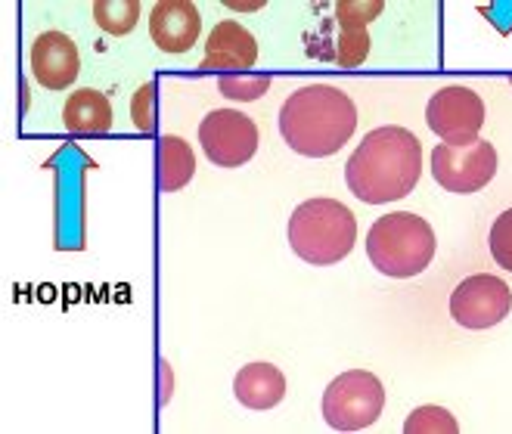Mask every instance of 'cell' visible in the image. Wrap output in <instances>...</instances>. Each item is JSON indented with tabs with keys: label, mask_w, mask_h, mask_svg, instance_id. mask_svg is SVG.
<instances>
[{
	"label": "cell",
	"mask_w": 512,
	"mask_h": 434,
	"mask_svg": "<svg viewBox=\"0 0 512 434\" xmlns=\"http://www.w3.org/2000/svg\"><path fill=\"white\" fill-rule=\"evenodd\" d=\"M267 84H270L267 78H258V84H252V87L249 84H236L233 78H224L221 90H227V97H233V100H255L261 90H267Z\"/></svg>",
	"instance_id": "21"
},
{
	"label": "cell",
	"mask_w": 512,
	"mask_h": 434,
	"mask_svg": "<svg viewBox=\"0 0 512 434\" xmlns=\"http://www.w3.org/2000/svg\"><path fill=\"white\" fill-rule=\"evenodd\" d=\"M488 245H491V255L494 261L512 273V208H506L494 227H491V236H488Z\"/></svg>",
	"instance_id": "19"
},
{
	"label": "cell",
	"mask_w": 512,
	"mask_h": 434,
	"mask_svg": "<svg viewBox=\"0 0 512 434\" xmlns=\"http://www.w3.org/2000/svg\"><path fill=\"white\" fill-rule=\"evenodd\" d=\"M94 19L106 35L122 38L128 31H134V25L140 19V4L137 0H97Z\"/></svg>",
	"instance_id": "17"
},
{
	"label": "cell",
	"mask_w": 512,
	"mask_h": 434,
	"mask_svg": "<svg viewBox=\"0 0 512 434\" xmlns=\"http://www.w3.org/2000/svg\"><path fill=\"white\" fill-rule=\"evenodd\" d=\"M423 174V146L407 128H376L364 137L345 165L348 190L367 205L398 202L413 193Z\"/></svg>",
	"instance_id": "1"
},
{
	"label": "cell",
	"mask_w": 512,
	"mask_h": 434,
	"mask_svg": "<svg viewBox=\"0 0 512 434\" xmlns=\"http://www.w3.org/2000/svg\"><path fill=\"white\" fill-rule=\"evenodd\" d=\"M432 174L447 193L469 196L485 190L497 174V149L488 140L438 143L432 152Z\"/></svg>",
	"instance_id": "6"
},
{
	"label": "cell",
	"mask_w": 512,
	"mask_h": 434,
	"mask_svg": "<svg viewBox=\"0 0 512 434\" xmlns=\"http://www.w3.org/2000/svg\"><path fill=\"white\" fill-rule=\"evenodd\" d=\"M357 128V109L336 84H308L280 109V134L292 152L308 159L336 155Z\"/></svg>",
	"instance_id": "2"
},
{
	"label": "cell",
	"mask_w": 512,
	"mask_h": 434,
	"mask_svg": "<svg viewBox=\"0 0 512 434\" xmlns=\"http://www.w3.org/2000/svg\"><path fill=\"white\" fill-rule=\"evenodd\" d=\"M202 35V16L190 0H159L149 13V38L162 53H187Z\"/></svg>",
	"instance_id": "12"
},
{
	"label": "cell",
	"mask_w": 512,
	"mask_h": 434,
	"mask_svg": "<svg viewBox=\"0 0 512 434\" xmlns=\"http://www.w3.org/2000/svg\"><path fill=\"white\" fill-rule=\"evenodd\" d=\"M385 407V388L367 369H348L323 391V419L336 431H364Z\"/></svg>",
	"instance_id": "5"
},
{
	"label": "cell",
	"mask_w": 512,
	"mask_h": 434,
	"mask_svg": "<svg viewBox=\"0 0 512 434\" xmlns=\"http://www.w3.org/2000/svg\"><path fill=\"white\" fill-rule=\"evenodd\" d=\"M376 13H382V4H339L336 19L323 22L317 35L308 38V53L323 62H336V66H360L370 53L367 22Z\"/></svg>",
	"instance_id": "7"
},
{
	"label": "cell",
	"mask_w": 512,
	"mask_h": 434,
	"mask_svg": "<svg viewBox=\"0 0 512 434\" xmlns=\"http://www.w3.org/2000/svg\"><path fill=\"white\" fill-rule=\"evenodd\" d=\"M258 59V41L252 38V31L243 28L233 19H224L212 28L202 56V69L215 72V69H252Z\"/></svg>",
	"instance_id": "13"
},
{
	"label": "cell",
	"mask_w": 512,
	"mask_h": 434,
	"mask_svg": "<svg viewBox=\"0 0 512 434\" xmlns=\"http://www.w3.org/2000/svg\"><path fill=\"white\" fill-rule=\"evenodd\" d=\"M63 124L75 137H100L112 131V103L100 90H75L63 106Z\"/></svg>",
	"instance_id": "15"
},
{
	"label": "cell",
	"mask_w": 512,
	"mask_h": 434,
	"mask_svg": "<svg viewBox=\"0 0 512 434\" xmlns=\"http://www.w3.org/2000/svg\"><path fill=\"white\" fill-rule=\"evenodd\" d=\"M426 121L432 134H438L444 143H472L478 140L481 124H485V103L472 87L450 84L432 93Z\"/></svg>",
	"instance_id": "9"
},
{
	"label": "cell",
	"mask_w": 512,
	"mask_h": 434,
	"mask_svg": "<svg viewBox=\"0 0 512 434\" xmlns=\"http://www.w3.org/2000/svg\"><path fill=\"white\" fill-rule=\"evenodd\" d=\"M134 124L149 134L153 131V84H146L143 90H137V100H134Z\"/></svg>",
	"instance_id": "20"
},
{
	"label": "cell",
	"mask_w": 512,
	"mask_h": 434,
	"mask_svg": "<svg viewBox=\"0 0 512 434\" xmlns=\"http://www.w3.org/2000/svg\"><path fill=\"white\" fill-rule=\"evenodd\" d=\"M370 264L395 279L419 276L435 258V233L429 221L413 211H391L367 233Z\"/></svg>",
	"instance_id": "4"
},
{
	"label": "cell",
	"mask_w": 512,
	"mask_h": 434,
	"mask_svg": "<svg viewBox=\"0 0 512 434\" xmlns=\"http://www.w3.org/2000/svg\"><path fill=\"white\" fill-rule=\"evenodd\" d=\"M156 183L162 193H177L193 180L196 174V155L190 149L187 140H180L174 134H165L159 143V155H156Z\"/></svg>",
	"instance_id": "16"
},
{
	"label": "cell",
	"mask_w": 512,
	"mask_h": 434,
	"mask_svg": "<svg viewBox=\"0 0 512 434\" xmlns=\"http://www.w3.org/2000/svg\"><path fill=\"white\" fill-rule=\"evenodd\" d=\"M286 236L301 261L329 267L351 255L357 242V221L351 208L336 199H311L292 211Z\"/></svg>",
	"instance_id": "3"
},
{
	"label": "cell",
	"mask_w": 512,
	"mask_h": 434,
	"mask_svg": "<svg viewBox=\"0 0 512 434\" xmlns=\"http://www.w3.org/2000/svg\"><path fill=\"white\" fill-rule=\"evenodd\" d=\"M199 143L212 165L239 168L258 152V128L246 112L215 109L199 124Z\"/></svg>",
	"instance_id": "8"
},
{
	"label": "cell",
	"mask_w": 512,
	"mask_h": 434,
	"mask_svg": "<svg viewBox=\"0 0 512 434\" xmlns=\"http://www.w3.org/2000/svg\"><path fill=\"white\" fill-rule=\"evenodd\" d=\"M233 394L249 410H274L286 397V376L274 363H249L236 372Z\"/></svg>",
	"instance_id": "14"
},
{
	"label": "cell",
	"mask_w": 512,
	"mask_h": 434,
	"mask_svg": "<svg viewBox=\"0 0 512 434\" xmlns=\"http://www.w3.org/2000/svg\"><path fill=\"white\" fill-rule=\"evenodd\" d=\"M407 434H457L460 425L444 407H419L404 422Z\"/></svg>",
	"instance_id": "18"
},
{
	"label": "cell",
	"mask_w": 512,
	"mask_h": 434,
	"mask_svg": "<svg viewBox=\"0 0 512 434\" xmlns=\"http://www.w3.org/2000/svg\"><path fill=\"white\" fill-rule=\"evenodd\" d=\"M512 310V292L500 276L475 273L450 295V317L463 329H491L503 323Z\"/></svg>",
	"instance_id": "10"
},
{
	"label": "cell",
	"mask_w": 512,
	"mask_h": 434,
	"mask_svg": "<svg viewBox=\"0 0 512 434\" xmlns=\"http://www.w3.org/2000/svg\"><path fill=\"white\" fill-rule=\"evenodd\" d=\"M28 66H32V75L41 87L66 90L78 78V69H81L78 47L63 31H44L32 44Z\"/></svg>",
	"instance_id": "11"
}]
</instances>
